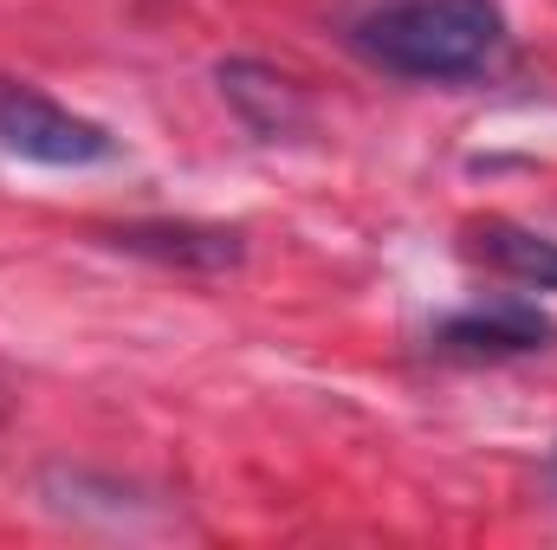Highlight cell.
I'll return each mask as SVG.
<instances>
[{"instance_id": "cell-5", "label": "cell", "mask_w": 557, "mask_h": 550, "mask_svg": "<svg viewBox=\"0 0 557 550\" xmlns=\"http://www.w3.org/2000/svg\"><path fill=\"white\" fill-rule=\"evenodd\" d=\"M221 98L234 104V117L253 130V137H298L305 124H311V104H305V91L278 72V65H260V59H227L221 72Z\"/></svg>"}, {"instance_id": "cell-2", "label": "cell", "mask_w": 557, "mask_h": 550, "mask_svg": "<svg viewBox=\"0 0 557 550\" xmlns=\"http://www.w3.org/2000/svg\"><path fill=\"white\" fill-rule=\"evenodd\" d=\"M0 149L39 168H91L117 155V137L33 85H0Z\"/></svg>"}, {"instance_id": "cell-3", "label": "cell", "mask_w": 557, "mask_h": 550, "mask_svg": "<svg viewBox=\"0 0 557 550\" xmlns=\"http://www.w3.org/2000/svg\"><path fill=\"white\" fill-rule=\"evenodd\" d=\"M557 343V324L532 298H493L473 311H454L434 330L441 357H467V363H506V357H539Z\"/></svg>"}, {"instance_id": "cell-6", "label": "cell", "mask_w": 557, "mask_h": 550, "mask_svg": "<svg viewBox=\"0 0 557 550\" xmlns=\"http://www.w3.org/2000/svg\"><path fill=\"white\" fill-rule=\"evenodd\" d=\"M467 253L486 273L512 278L525 291H557V240L552 234H532V227H512V221H480L467 234Z\"/></svg>"}, {"instance_id": "cell-4", "label": "cell", "mask_w": 557, "mask_h": 550, "mask_svg": "<svg viewBox=\"0 0 557 550\" xmlns=\"http://www.w3.org/2000/svg\"><path fill=\"white\" fill-rule=\"evenodd\" d=\"M117 253H137L156 266H182V273H234L247 260L240 227H208V221H131L104 234Z\"/></svg>"}, {"instance_id": "cell-1", "label": "cell", "mask_w": 557, "mask_h": 550, "mask_svg": "<svg viewBox=\"0 0 557 550\" xmlns=\"http://www.w3.org/2000/svg\"><path fill=\"white\" fill-rule=\"evenodd\" d=\"M350 46L389 78L473 85L499 72V59L512 52V26L499 0H376L350 26Z\"/></svg>"}]
</instances>
